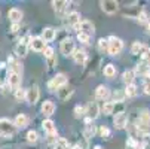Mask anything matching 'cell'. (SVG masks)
I'll return each instance as SVG.
<instances>
[{"label":"cell","instance_id":"6da1fadb","mask_svg":"<svg viewBox=\"0 0 150 149\" xmlns=\"http://www.w3.org/2000/svg\"><path fill=\"white\" fill-rule=\"evenodd\" d=\"M66 85H67V76L64 75V73H58V75H55V76L48 82V90H49L51 93H54L55 90L58 91L59 88L66 87Z\"/></svg>","mask_w":150,"mask_h":149},{"label":"cell","instance_id":"7a4b0ae2","mask_svg":"<svg viewBox=\"0 0 150 149\" xmlns=\"http://www.w3.org/2000/svg\"><path fill=\"white\" fill-rule=\"evenodd\" d=\"M15 130H16V127H15V124L11 119L0 118V134H2V136L9 137V136H12L15 133Z\"/></svg>","mask_w":150,"mask_h":149},{"label":"cell","instance_id":"3957f363","mask_svg":"<svg viewBox=\"0 0 150 149\" xmlns=\"http://www.w3.org/2000/svg\"><path fill=\"white\" fill-rule=\"evenodd\" d=\"M59 49H61V54H62V55H66V57L71 55V57H73V54L76 52V43H74V40H73L71 37L62 39L61 45H59Z\"/></svg>","mask_w":150,"mask_h":149},{"label":"cell","instance_id":"277c9868","mask_svg":"<svg viewBox=\"0 0 150 149\" xmlns=\"http://www.w3.org/2000/svg\"><path fill=\"white\" fill-rule=\"evenodd\" d=\"M107 40H109V51H107V52H109L110 55H117V54L122 52V49H123L122 39L115 37V36H110Z\"/></svg>","mask_w":150,"mask_h":149},{"label":"cell","instance_id":"5b68a950","mask_svg":"<svg viewBox=\"0 0 150 149\" xmlns=\"http://www.w3.org/2000/svg\"><path fill=\"white\" fill-rule=\"evenodd\" d=\"M100 6L105 14H109V15H113L119 11V3L115 2V0H103V2H100Z\"/></svg>","mask_w":150,"mask_h":149},{"label":"cell","instance_id":"8992f818","mask_svg":"<svg viewBox=\"0 0 150 149\" xmlns=\"http://www.w3.org/2000/svg\"><path fill=\"white\" fill-rule=\"evenodd\" d=\"M8 85H9V88H12L13 90V93L19 88V85H21V75H18V73H15V72H12V70H9L8 72Z\"/></svg>","mask_w":150,"mask_h":149},{"label":"cell","instance_id":"52a82bcc","mask_svg":"<svg viewBox=\"0 0 150 149\" xmlns=\"http://www.w3.org/2000/svg\"><path fill=\"white\" fill-rule=\"evenodd\" d=\"M39 97H40V90L37 85H34V87H30L27 90V96H25V101L28 104H36L39 101Z\"/></svg>","mask_w":150,"mask_h":149},{"label":"cell","instance_id":"ba28073f","mask_svg":"<svg viewBox=\"0 0 150 149\" xmlns=\"http://www.w3.org/2000/svg\"><path fill=\"white\" fill-rule=\"evenodd\" d=\"M113 124H115V127H116L117 130H123V128H126V125H128V115H126L125 112H119V113H116L115 118H113Z\"/></svg>","mask_w":150,"mask_h":149},{"label":"cell","instance_id":"9c48e42d","mask_svg":"<svg viewBox=\"0 0 150 149\" xmlns=\"http://www.w3.org/2000/svg\"><path fill=\"white\" fill-rule=\"evenodd\" d=\"M30 48L36 52H45V49L48 48L46 46V42L42 39V37H31L30 40Z\"/></svg>","mask_w":150,"mask_h":149},{"label":"cell","instance_id":"30bf717a","mask_svg":"<svg viewBox=\"0 0 150 149\" xmlns=\"http://www.w3.org/2000/svg\"><path fill=\"white\" fill-rule=\"evenodd\" d=\"M77 33H85V34H88L89 37L95 33V27H94V24L91 23V21H88V19H83L82 23L79 24V31Z\"/></svg>","mask_w":150,"mask_h":149},{"label":"cell","instance_id":"8fae6325","mask_svg":"<svg viewBox=\"0 0 150 149\" xmlns=\"http://www.w3.org/2000/svg\"><path fill=\"white\" fill-rule=\"evenodd\" d=\"M100 115V108H98V103L97 101H91L88 106H86V116L92 121V119H97Z\"/></svg>","mask_w":150,"mask_h":149},{"label":"cell","instance_id":"7c38bea8","mask_svg":"<svg viewBox=\"0 0 150 149\" xmlns=\"http://www.w3.org/2000/svg\"><path fill=\"white\" fill-rule=\"evenodd\" d=\"M134 73L135 75H140V76H144V78H150V66L149 63H138L134 69Z\"/></svg>","mask_w":150,"mask_h":149},{"label":"cell","instance_id":"4fadbf2b","mask_svg":"<svg viewBox=\"0 0 150 149\" xmlns=\"http://www.w3.org/2000/svg\"><path fill=\"white\" fill-rule=\"evenodd\" d=\"M8 18L11 19L12 24H19L21 19H23V11L18 9V8H12V9L8 12Z\"/></svg>","mask_w":150,"mask_h":149},{"label":"cell","instance_id":"5bb4252c","mask_svg":"<svg viewBox=\"0 0 150 149\" xmlns=\"http://www.w3.org/2000/svg\"><path fill=\"white\" fill-rule=\"evenodd\" d=\"M40 111H42V113H43L45 116L54 115V112H55V103L51 101V100H45L43 104H42V108H40Z\"/></svg>","mask_w":150,"mask_h":149},{"label":"cell","instance_id":"9a60e30c","mask_svg":"<svg viewBox=\"0 0 150 149\" xmlns=\"http://www.w3.org/2000/svg\"><path fill=\"white\" fill-rule=\"evenodd\" d=\"M110 96V91L105 85H98L97 90H95V98L97 100H107Z\"/></svg>","mask_w":150,"mask_h":149},{"label":"cell","instance_id":"2e32d148","mask_svg":"<svg viewBox=\"0 0 150 149\" xmlns=\"http://www.w3.org/2000/svg\"><path fill=\"white\" fill-rule=\"evenodd\" d=\"M55 37H57V31L52 27H46V29H43V31H42V39H43L46 43L48 42H52Z\"/></svg>","mask_w":150,"mask_h":149},{"label":"cell","instance_id":"e0dca14e","mask_svg":"<svg viewBox=\"0 0 150 149\" xmlns=\"http://www.w3.org/2000/svg\"><path fill=\"white\" fill-rule=\"evenodd\" d=\"M146 51H147V46H144L140 40H135L132 43V46H131V54L132 55H143Z\"/></svg>","mask_w":150,"mask_h":149},{"label":"cell","instance_id":"ac0fdd59","mask_svg":"<svg viewBox=\"0 0 150 149\" xmlns=\"http://www.w3.org/2000/svg\"><path fill=\"white\" fill-rule=\"evenodd\" d=\"M73 60L77 63V64H85L86 63V60H88V54L85 52L83 49H76V52L73 54Z\"/></svg>","mask_w":150,"mask_h":149},{"label":"cell","instance_id":"d6986e66","mask_svg":"<svg viewBox=\"0 0 150 149\" xmlns=\"http://www.w3.org/2000/svg\"><path fill=\"white\" fill-rule=\"evenodd\" d=\"M13 124H15L16 128H25V127L28 125V118L24 113H19V115H16Z\"/></svg>","mask_w":150,"mask_h":149},{"label":"cell","instance_id":"ffe728a7","mask_svg":"<svg viewBox=\"0 0 150 149\" xmlns=\"http://www.w3.org/2000/svg\"><path fill=\"white\" fill-rule=\"evenodd\" d=\"M42 128H43L48 134L57 133V127H55V122L52 119H45L43 122H42Z\"/></svg>","mask_w":150,"mask_h":149},{"label":"cell","instance_id":"44dd1931","mask_svg":"<svg viewBox=\"0 0 150 149\" xmlns=\"http://www.w3.org/2000/svg\"><path fill=\"white\" fill-rule=\"evenodd\" d=\"M57 94H58L59 100H62V101H66V100H69V97H70V96L73 94V90L67 88V85H66V87H62V88H59V90L57 91Z\"/></svg>","mask_w":150,"mask_h":149},{"label":"cell","instance_id":"7402d4cb","mask_svg":"<svg viewBox=\"0 0 150 149\" xmlns=\"http://www.w3.org/2000/svg\"><path fill=\"white\" fill-rule=\"evenodd\" d=\"M134 79H135L134 70H125V72L122 73V81H123L126 85H132V83H134Z\"/></svg>","mask_w":150,"mask_h":149},{"label":"cell","instance_id":"603a6c76","mask_svg":"<svg viewBox=\"0 0 150 149\" xmlns=\"http://www.w3.org/2000/svg\"><path fill=\"white\" fill-rule=\"evenodd\" d=\"M67 21H69V24L73 26V27L79 26V24L82 23V21H80V14H79V12H71V14H69Z\"/></svg>","mask_w":150,"mask_h":149},{"label":"cell","instance_id":"cb8c5ba5","mask_svg":"<svg viewBox=\"0 0 150 149\" xmlns=\"http://www.w3.org/2000/svg\"><path fill=\"white\" fill-rule=\"evenodd\" d=\"M27 51H28V45L24 43V42H19V43L16 45V48H15V52H16L18 57H25Z\"/></svg>","mask_w":150,"mask_h":149},{"label":"cell","instance_id":"d4e9b609","mask_svg":"<svg viewBox=\"0 0 150 149\" xmlns=\"http://www.w3.org/2000/svg\"><path fill=\"white\" fill-rule=\"evenodd\" d=\"M115 106H116L115 101H104V104H103V113L104 115H112L113 111H115Z\"/></svg>","mask_w":150,"mask_h":149},{"label":"cell","instance_id":"484cf974","mask_svg":"<svg viewBox=\"0 0 150 149\" xmlns=\"http://www.w3.org/2000/svg\"><path fill=\"white\" fill-rule=\"evenodd\" d=\"M103 73H104V76H105V78L112 79V78L116 75V67H115V64H107V66H104Z\"/></svg>","mask_w":150,"mask_h":149},{"label":"cell","instance_id":"4316f807","mask_svg":"<svg viewBox=\"0 0 150 149\" xmlns=\"http://www.w3.org/2000/svg\"><path fill=\"white\" fill-rule=\"evenodd\" d=\"M67 5L69 3L64 2V0H54V2H52V8H54L55 12H62L64 9H66Z\"/></svg>","mask_w":150,"mask_h":149},{"label":"cell","instance_id":"83f0119b","mask_svg":"<svg viewBox=\"0 0 150 149\" xmlns=\"http://www.w3.org/2000/svg\"><path fill=\"white\" fill-rule=\"evenodd\" d=\"M125 94L126 97H135L138 94V88H137V85L132 83V85H126V88H125Z\"/></svg>","mask_w":150,"mask_h":149},{"label":"cell","instance_id":"f1b7e54d","mask_svg":"<svg viewBox=\"0 0 150 149\" xmlns=\"http://www.w3.org/2000/svg\"><path fill=\"white\" fill-rule=\"evenodd\" d=\"M95 133H97L95 125H91V124H88V125H86V130H85V137H86V139H89V137H94V136H95Z\"/></svg>","mask_w":150,"mask_h":149},{"label":"cell","instance_id":"f546056e","mask_svg":"<svg viewBox=\"0 0 150 149\" xmlns=\"http://www.w3.org/2000/svg\"><path fill=\"white\" fill-rule=\"evenodd\" d=\"M54 148H55V149H69V142L64 139V137H59Z\"/></svg>","mask_w":150,"mask_h":149},{"label":"cell","instance_id":"4dcf8cb0","mask_svg":"<svg viewBox=\"0 0 150 149\" xmlns=\"http://www.w3.org/2000/svg\"><path fill=\"white\" fill-rule=\"evenodd\" d=\"M83 115H86V108H85V106L77 104L76 108H74V116L76 118H82Z\"/></svg>","mask_w":150,"mask_h":149},{"label":"cell","instance_id":"1f68e13d","mask_svg":"<svg viewBox=\"0 0 150 149\" xmlns=\"http://www.w3.org/2000/svg\"><path fill=\"white\" fill-rule=\"evenodd\" d=\"M98 49L101 51V52H105V51H109V40L107 39H100L98 40Z\"/></svg>","mask_w":150,"mask_h":149},{"label":"cell","instance_id":"d6a6232c","mask_svg":"<svg viewBox=\"0 0 150 149\" xmlns=\"http://www.w3.org/2000/svg\"><path fill=\"white\" fill-rule=\"evenodd\" d=\"M27 140H28L30 143H36V142L39 140V134H37V131L30 130V131L27 133Z\"/></svg>","mask_w":150,"mask_h":149},{"label":"cell","instance_id":"836d02e7","mask_svg":"<svg viewBox=\"0 0 150 149\" xmlns=\"http://www.w3.org/2000/svg\"><path fill=\"white\" fill-rule=\"evenodd\" d=\"M25 96H27V90L18 88V90L15 91V98H16L18 101H21V100H25Z\"/></svg>","mask_w":150,"mask_h":149},{"label":"cell","instance_id":"e575fe53","mask_svg":"<svg viewBox=\"0 0 150 149\" xmlns=\"http://www.w3.org/2000/svg\"><path fill=\"white\" fill-rule=\"evenodd\" d=\"M125 97H126L125 91H119V90H116V91L113 93V98H115V101H119V103H122Z\"/></svg>","mask_w":150,"mask_h":149},{"label":"cell","instance_id":"d590c367","mask_svg":"<svg viewBox=\"0 0 150 149\" xmlns=\"http://www.w3.org/2000/svg\"><path fill=\"white\" fill-rule=\"evenodd\" d=\"M137 19L140 21V23H147L149 21V14H147V11H144V9H141V12L138 14V16H137Z\"/></svg>","mask_w":150,"mask_h":149},{"label":"cell","instance_id":"8d00e7d4","mask_svg":"<svg viewBox=\"0 0 150 149\" xmlns=\"http://www.w3.org/2000/svg\"><path fill=\"white\" fill-rule=\"evenodd\" d=\"M77 40L82 42V43H85V45H88L89 43V36L85 34V33H77Z\"/></svg>","mask_w":150,"mask_h":149},{"label":"cell","instance_id":"74e56055","mask_svg":"<svg viewBox=\"0 0 150 149\" xmlns=\"http://www.w3.org/2000/svg\"><path fill=\"white\" fill-rule=\"evenodd\" d=\"M100 134H101V137H110V130L107 128V127H101L100 128Z\"/></svg>","mask_w":150,"mask_h":149},{"label":"cell","instance_id":"f35d334b","mask_svg":"<svg viewBox=\"0 0 150 149\" xmlns=\"http://www.w3.org/2000/svg\"><path fill=\"white\" fill-rule=\"evenodd\" d=\"M46 140H48V143L49 145H55L57 142H58V139H57V133H52V134H48V137H46Z\"/></svg>","mask_w":150,"mask_h":149},{"label":"cell","instance_id":"ab89813d","mask_svg":"<svg viewBox=\"0 0 150 149\" xmlns=\"http://www.w3.org/2000/svg\"><path fill=\"white\" fill-rule=\"evenodd\" d=\"M52 57H55V55H54V48L48 46V48L45 49V58L49 60V58H52Z\"/></svg>","mask_w":150,"mask_h":149},{"label":"cell","instance_id":"60d3db41","mask_svg":"<svg viewBox=\"0 0 150 149\" xmlns=\"http://www.w3.org/2000/svg\"><path fill=\"white\" fill-rule=\"evenodd\" d=\"M143 90H144L146 94H150V78H146L144 85H143Z\"/></svg>","mask_w":150,"mask_h":149},{"label":"cell","instance_id":"b9f144b4","mask_svg":"<svg viewBox=\"0 0 150 149\" xmlns=\"http://www.w3.org/2000/svg\"><path fill=\"white\" fill-rule=\"evenodd\" d=\"M86 148H88V143H86V140H83L82 143L79 142V143H77V145L73 148V149H86Z\"/></svg>","mask_w":150,"mask_h":149},{"label":"cell","instance_id":"7bdbcfd3","mask_svg":"<svg viewBox=\"0 0 150 149\" xmlns=\"http://www.w3.org/2000/svg\"><path fill=\"white\" fill-rule=\"evenodd\" d=\"M48 64H49V69H52V67L57 64V58H55V57L49 58V60H48Z\"/></svg>","mask_w":150,"mask_h":149},{"label":"cell","instance_id":"ee69618b","mask_svg":"<svg viewBox=\"0 0 150 149\" xmlns=\"http://www.w3.org/2000/svg\"><path fill=\"white\" fill-rule=\"evenodd\" d=\"M19 30V24H12V29H11V31L12 33H16Z\"/></svg>","mask_w":150,"mask_h":149},{"label":"cell","instance_id":"f6af8a7d","mask_svg":"<svg viewBox=\"0 0 150 149\" xmlns=\"http://www.w3.org/2000/svg\"><path fill=\"white\" fill-rule=\"evenodd\" d=\"M5 67H6V63L2 61V63H0V69H5Z\"/></svg>","mask_w":150,"mask_h":149},{"label":"cell","instance_id":"bcb514c9","mask_svg":"<svg viewBox=\"0 0 150 149\" xmlns=\"http://www.w3.org/2000/svg\"><path fill=\"white\" fill-rule=\"evenodd\" d=\"M92 149H103V148H101V146H100V145H97V146H94V148H92Z\"/></svg>","mask_w":150,"mask_h":149},{"label":"cell","instance_id":"7dc6e473","mask_svg":"<svg viewBox=\"0 0 150 149\" xmlns=\"http://www.w3.org/2000/svg\"><path fill=\"white\" fill-rule=\"evenodd\" d=\"M149 33H150V23H149Z\"/></svg>","mask_w":150,"mask_h":149}]
</instances>
